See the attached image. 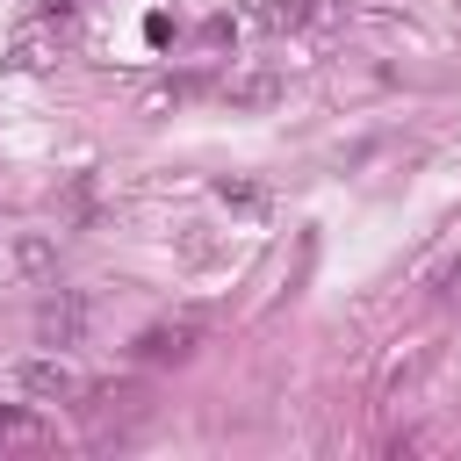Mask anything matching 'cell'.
<instances>
[{"label": "cell", "instance_id": "6da1fadb", "mask_svg": "<svg viewBox=\"0 0 461 461\" xmlns=\"http://www.w3.org/2000/svg\"><path fill=\"white\" fill-rule=\"evenodd\" d=\"M22 396H36V403H72V396H86V382H79V367L50 346V353H36V360H22Z\"/></svg>", "mask_w": 461, "mask_h": 461}, {"label": "cell", "instance_id": "7a4b0ae2", "mask_svg": "<svg viewBox=\"0 0 461 461\" xmlns=\"http://www.w3.org/2000/svg\"><path fill=\"white\" fill-rule=\"evenodd\" d=\"M79 331H86V303L79 295H50L36 310V346H79Z\"/></svg>", "mask_w": 461, "mask_h": 461}, {"label": "cell", "instance_id": "3957f363", "mask_svg": "<svg viewBox=\"0 0 461 461\" xmlns=\"http://www.w3.org/2000/svg\"><path fill=\"white\" fill-rule=\"evenodd\" d=\"M194 346H202V324L180 317V324H151V331L137 339V360H187Z\"/></svg>", "mask_w": 461, "mask_h": 461}, {"label": "cell", "instance_id": "277c9868", "mask_svg": "<svg viewBox=\"0 0 461 461\" xmlns=\"http://www.w3.org/2000/svg\"><path fill=\"white\" fill-rule=\"evenodd\" d=\"M339 22V0H274L267 7V29H324Z\"/></svg>", "mask_w": 461, "mask_h": 461}, {"label": "cell", "instance_id": "5b68a950", "mask_svg": "<svg viewBox=\"0 0 461 461\" xmlns=\"http://www.w3.org/2000/svg\"><path fill=\"white\" fill-rule=\"evenodd\" d=\"M22 439H43V418L22 403H0V447H22Z\"/></svg>", "mask_w": 461, "mask_h": 461}, {"label": "cell", "instance_id": "8992f818", "mask_svg": "<svg viewBox=\"0 0 461 461\" xmlns=\"http://www.w3.org/2000/svg\"><path fill=\"white\" fill-rule=\"evenodd\" d=\"M216 194H223V202H238V209H259V202H267L252 180H216Z\"/></svg>", "mask_w": 461, "mask_h": 461}, {"label": "cell", "instance_id": "52a82bcc", "mask_svg": "<svg viewBox=\"0 0 461 461\" xmlns=\"http://www.w3.org/2000/svg\"><path fill=\"white\" fill-rule=\"evenodd\" d=\"M22 267H29V274H43V267H50V245H43V238H29V245H22Z\"/></svg>", "mask_w": 461, "mask_h": 461}]
</instances>
